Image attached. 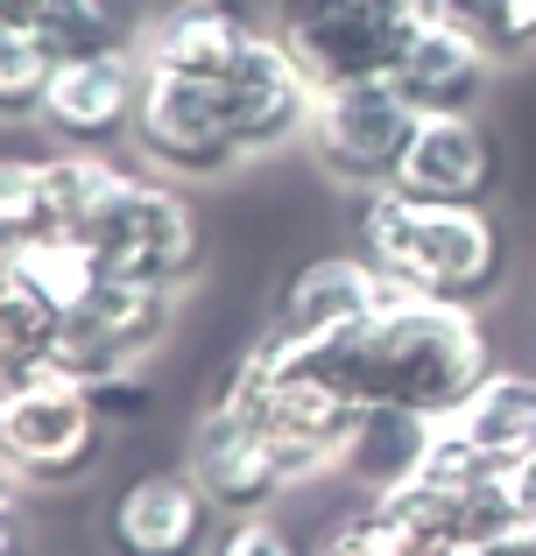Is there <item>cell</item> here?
<instances>
[{
  "label": "cell",
  "mask_w": 536,
  "mask_h": 556,
  "mask_svg": "<svg viewBox=\"0 0 536 556\" xmlns=\"http://www.w3.org/2000/svg\"><path fill=\"white\" fill-rule=\"evenodd\" d=\"M311 353L325 359V374L360 408H402V416H424V422H445L495 374L481 311H452V303L402 296V289L367 325L339 331V339H317Z\"/></svg>",
  "instance_id": "cell-1"
},
{
  "label": "cell",
  "mask_w": 536,
  "mask_h": 556,
  "mask_svg": "<svg viewBox=\"0 0 536 556\" xmlns=\"http://www.w3.org/2000/svg\"><path fill=\"white\" fill-rule=\"evenodd\" d=\"M50 204L57 232L85 240L107 275L155 289H191L205 268V218L170 177L155 169H121L113 155H50Z\"/></svg>",
  "instance_id": "cell-2"
},
{
  "label": "cell",
  "mask_w": 536,
  "mask_h": 556,
  "mask_svg": "<svg viewBox=\"0 0 536 556\" xmlns=\"http://www.w3.org/2000/svg\"><path fill=\"white\" fill-rule=\"evenodd\" d=\"M360 254L402 289L452 311H481L509 282V226L495 204H431L402 190L360 198Z\"/></svg>",
  "instance_id": "cell-3"
},
{
  "label": "cell",
  "mask_w": 536,
  "mask_h": 556,
  "mask_svg": "<svg viewBox=\"0 0 536 556\" xmlns=\"http://www.w3.org/2000/svg\"><path fill=\"white\" fill-rule=\"evenodd\" d=\"M212 402H226L248 422H262L275 444L289 451V465L303 472V486L325 479L332 465H346V444H353L360 416H367V408L325 374V359H317L311 345H289V339H275V331H262V339L226 367Z\"/></svg>",
  "instance_id": "cell-4"
},
{
  "label": "cell",
  "mask_w": 536,
  "mask_h": 556,
  "mask_svg": "<svg viewBox=\"0 0 536 556\" xmlns=\"http://www.w3.org/2000/svg\"><path fill=\"white\" fill-rule=\"evenodd\" d=\"M99 458H107V416H99L92 388L57 367L28 374L0 416V465L22 479V493H64L92 479Z\"/></svg>",
  "instance_id": "cell-5"
},
{
  "label": "cell",
  "mask_w": 536,
  "mask_h": 556,
  "mask_svg": "<svg viewBox=\"0 0 536 556\" xmlns=\"http://www.w3.org/2000/svg\"><path fill=\"white\" fill-rule=\"evenodd\" d=\"M431 22V0H275V36L289 42L297 71L325 85L388 78L402 42Z\"/></svg>",
  "instance_id": "cell-6"
},
{
  "label": "cell",
  "mask_w": 536,
  "mask_h": 556,
  "mask_svg": "<svg viewBox=\"0 0 536 556\" xmlns=\"http://www.w3.org/2000/svg\"><path fill=\"white\" fill-rule=\"evenodd\" d=\"M416 121H424V113L388 78H353V85H325V92L311 99L303 141H311L317 169H325L332 184L367 198V190L396 184V163H402V149H410Z\"/></svg>",
  "instance_id": "cell-7"
},
{
  "label": "cell",
  "mask_w": 536,
  "mask_h": 556,
  "mask_svg": "<svg viewBox=\"0 0 536 556\" xmlns=\"http://www.w3.org/2000/svg\"><path fill=\"white\" fill-rule=\"evenodd\" d=\"M127 149L141 155V169H155L170 184H212L248 163L234 127H226L220 85L170 78V71H141V106H135Z\"/></svg>",
  "instance_id": "cell-8"
},
{
  "label": "cell",
  "mask_w": 536,
  "mask_h": 556,
  "mask_svg": "<svg viewBox=\"0 0 536 556\" xmlns=\"http://www.w3.org/2000/svg\"><path fill=\"white\" fill-rule=\"evenodd\" d=\"M170 331H177V289L107 275L78 311H64L50 367L85 380V388H92V380H113V374H141V359L163 353Z\"/></svg>",
  "instance_id": "cell-9"
},
{
  "label": "cell",
  "mask_w": 536,
  "mask_h": 556,
  "mask_svg": "<svg viewBox=\"0 0 536 556\" xmlns=\"http://www.w3.org/2000/svg\"><path fill=\"white\" fill-rule=\"evenodd\" d=\"M184 472L220 501V515H269L283 493L303 486V472L289 465V451L275 444L262 422H248L226 402H205V416L191 422Z\"/></svg>",
  "instance_id": "cell-10"
},
{
  "label": "cell",
  "mask_w": 536,
  "mask_h": 556,
  "mask_svg": "<svg viewBox=\"0 0 536 556\" xmlns=\"http://www.w3.org/2000/svg\"><path fill=\"white\" fill-rule=\"evenodd\" d=\"M220 521V501L184 465H155L113 486L99 535H107V556H212Z\"/></svg>",
  "instance_id": "cell-11"
},
{
  "label": "cell",
  "mask_w": 536,
  "mask_h": 556,
  "mask_svg": "<svg viewBox=\"0 0 536 556\" xmlns=\"http://www.w3.org/2000/svg\"><path fill=\"white\" fill-rule=\"evenodd\" d=\"M135 106H141V56L113 50V56H64L50 71L42 92V135L71 155H113L135 135Z\"/></svg>",
  "instance_id": "cell-12"
},
{
  "label": "cell",
  "mask_w": 536,
  "mask_h": 556,
  "mask_svg": "<svg viewBox=\"0 0 536 556\" xmlns=\"http://www.w3.org/2000/svg\"><path fill=\"white\" fill-rule=\"evenodd\" d=\"M311 99L317 85L297 71V56H289V42L262 28V36L248 42V56H240L234 71L220 78V106H226V127H234L240 155H275L289 149V141H303V127H311Z\"/></svg>",
  "instance_id": "cell-13"
},
{
  "label": "cell",
  "mask_w": 536,
  "mask_h": 556,
  "mask_svg": "<svg viewBox=\"0 0 536 556\" xmlns=\"http://www.w3.org/2000/svg\"><path fill=\"white\" fill-rule=\"evenodd\" d=\"M501 177H509L501 135L481 121V113H424L388 190L431 198V204H495Z\"/></svg>",
  "instance_id": "cell-14"
},
{
  "label": "cell",
  "mask_w": 536,
  "mask_h": 556,
  "mask_svg": "<svg viewBox=\"0 0 536 556\" xmlns=\"http://www.w3.org/2000/svg\"><path fill=\"white\" fill-rule=\"evenodd\" d=\"M388 296H396V282L367 254H317L283 275V289L269 303V331L289 345H317V339H339V331L367 325Z\"/></svg>",
  "instance_id": "cell-15"
},
{
  "label": "cell",
  "mask_w": 536,
  "mask_h": 556,
  "mask_svg": "<svg viewBox=\"0 0 536 556\" xmlns=\"http://www.w3.org/2000/svg\"><path fill=\"white\" fill-rule=\"evenodd\" d=\"M262 36L240 0H163L141 28L135 56L141 71H170V78H198V85H220L226 71L248 56V42Z\"/></svg>",
  "instance_id": "cell-16"
},
{
  "label": "cell",
  "mask_w": 536,
  "mask_h": 556,
  "mask_svg": "<svg viewBox=\"0 0 536 556\" xmlns=\"http://www.w3.org/2000/svg\"><path fill=\"white\" fill-rule=\"evenodd\" d=\"M495 71H501V64L481 50V42H466L459 28H445L438 14H431V22L416 28L410 42H402L388 85H396V92L410 99L416 113H481Z\"/></svg>",
  "instance_id": "cell-17"
},
{
  "label": "cell",
  "mask_w": 536,
  "mask_h": 556,
  "mask_svg": "<svg viewBox=\"0 0 536 556\" xmlns=\"http://www.w3.org/2000/svg\"><path fill=\"white\" fill-rule=\"evenodd\" d=\"M445 422H452V430L466 437L481 458H495L501 472H509V465L536 444V374L495 367L481 388L466 394V402L452 408V416H445Z\"/></svg>",
  "instance_id": "cell-18"
},
{
  "label": "cell",
  "mask_w": 536,
  "mask_h": 556,
  "mask_svg": "<svg viewBox=\"0 0 536 556\" xmlns=\"http://www.w3.org/2000/svg\"><path fill=\"white\" fill-rule=\"evenodd\" d=\"M149 14L141 0H57L50 22L36 28L42 50L64 64V56H113V50H135Z\"/></svg>",
  "instance_id": "cell-19"
},
{
  "label": "cell",
  "mask_w": 536,
  "mask_h": 556,
  "mask_svg": "<svg viewBox=\"0 0 536 556\" xmlns=\"http://www.w3.org/2000/svg\"><path fill=\"white\" fill-rule=\"evenodd\" d=\"M424 437H431L424 416H402V408H367V416H360V430H353V444H346V472H353L367 493H388L396 479L416 472Z\"/></svg>",
  "instance_id": "cell-20"
},
{
  "label": "cell",
  "mask_w": 536,
  "mask_h": 556,
  "mask_svg": "<svg viewBox=\"0 0 536 556\" xmlns=\"http://www.w3.org/2000/svg\"><path fill=\"white\" fill-rule=\"evenodd\" d=\"M14 282H28L42 303H57V311H78V303L107 282V268H99V254L85 240L50 232V240H36V247H22V254H14Z\"/></svg>",
  "instance_id": "cell-21"
},
{
  "label": "cell",
  "mask_w": 536,
  "mask_h": 556,
  "mask_svg": "<svg viewBox=\"0 0 536 556\" xmlns=\"http://www.w3.org/2000/svg\"><path fill=\"white\" fill-rule=\"evenodd\" d=\"M431 14L466 42H481L495 64L536 56V0H431Z\"/></svg>",
  "instance_id": "cell-22"
},
{
  "label": "cell",
  "mask_w": 536,
  "mask_h": 556,
  "mask_svg": "<svg viewBox=\"0 0 536 556\" xmlns=\"http://www.w3.org/2000/svg\"><path fill=\"white\" fill-rule=\"evenodd\" d=\"M57 232L50 204V155H0V247H36Z\"/></svg>",
  "instance_id": "cell-23"
},
{
  "label": "cell",
  "mask_w": 536,
  "mask_h": 556,
  "mask_svg": "<svg viewBox=\"0 0 536 556\" xmlns=\"http://www.w3.org/2000/svg\"><path fill=\"white\" fill-rule=\"evenodd\" d=\"M57 331H64V311L57 303H42L28 282H8L0 289V367L14 374H42L57 353Z\"/></svg>",
  "instance_id": "cell-24"
},
{
  "label": "cell",
  "mask_w": 536,
  "mask_h": 556,
  "mask_svg": "<svg viewBox=\"0 0 536 556\" xmlns=\"http://www.w3.org/2000/svg\"><path fill=\"white\" fill-rule=\"evenodd\" d=\"M50 71H57V56L42 50L36 28L0 22V127L36 121V113H42V92H50Z\"/></svg>",
  "instance_id": "cell-25"
},
{
  "label": "cell",
  "mask_w": 536,
  "mask_h": 556,
  "mask_svg": "<svg viewBox=\"0 0 536 556\" xmlns=\"http://www.w3.org/2000/svg\"><path fill=\"white\" fill-rule=\"evenodd\" d=\"M212 556H317L297 543V529L275 515H226L212 535Z\"/></svg>",
  "instance_id": "cell-26"
},
{
  "label": "cell",
  "mask_w": 536,
  "mask_h": 556,
  "mask_svg": "<svg viewBox=\"0 0 536 556\" xmlns=\"http://www.w3.org/2000/svg\"><path fill=\"white\" fill-rule=\"evenodd\" d=\"M317 556H402V529L367 501V507H353V515L317 543Z\"/></svg>",
  "instance_id": "cell-27"
},
{
  "label": "cell",
  "mask_w": 536,
  "mask_h": 556,
  "mask_svg": "<svg viewBox=\"0 0 536 556\" xmlns=\"http://www.w3.org/2000/svg\"><path fill=\"white\" fill-rule=\"evenodd\" d=\"M92 402H99V416H107V422H127V416H149L155 394H149V380H141V374H113V380H92Z\"/></svg>",
  "instance_id": "cell-28"
},
{
  "label": "cell",
  "mask_w": 536,
  "mask_h": 556,
  "mask_svg": "<svg viewBox=\"0 0 536 556\" xmlns=\"http://www.w3.org/2000/svg\"><path fill=\"white\" fill-rule=\"evenodd\" d=\"M0 556H36V529H28L22 501H0Z\"/></svg>",
  "instance_id": "cell-29"
},
{
  "label": "cell",
  "mask_w": 536,
  "mask_h": 556,
  "mask_svg": "<svg viewBox=\"0 0 536 556\" xmlns=\"http://www.w3.org/2000/svg\"><path fill=\"white\" fill-rule=\"evenodd\" d=\"M509 486H515V501H523V521H536V444L509 465Z\"/></svg>",
  "instance_id": "cell-30"
},
{
  "label": "cell",
  "mask_w": 536,
  "mask_h": 556,
  "mask_svg": "<svg viewBox=\"0 0 536 556\" xmlns=\"http://www.w3.org/2000/svg\"><path fill=\"white\" fill-rule=\"evenodd\" d=\"M50 8H57V0H0V22H14V28H42V22H50Z\"/></svg>",
  "instance_id": "cell-31"
},
{
  "label": "cell",
  "mask_w": 536,
  "mask_h": 556,
  "mask_svg": "<svg viewBox=\"0 0 536 556\" xmlns=\"http://www.w3.org/2000/svg\"><path fill=\"white\" fill-rule=\"evenodd\" d=\"M466 556H536V535H529V521H523V529L495 535V543H481V549H466Z\"/></svg>",
  "instance_id": "cell-32"
},
{
  "label": "cell",
  "mask_w": 536,
  "mask_h": 556,
  "mask_svg": "<svg viewBox=\"0 0 536 556\" xmlns=\"http://www.w3.org/2000/svg\"><path fill=\"white\" fill-rule=\"evenodd\" d=\"M402 556H466V549H452V543H424V535H402Z\"/></svg>",
  "instance_id": "cell-33"
},
{
  "label": "cell",
  "mask_w": 536,
  "mask_h": 556,
  "mask_svg": "<svg viewBox=\"0 0 536 556\" xmlns=\"http://www.w3.org/2000/svg\"><path fill=\"white\" fill-rule=\"evenodd\" d=\"M14 388H22V374H14V367H0V416H8V402H14Z\"/></svg>",
  "instance_id": "cell-34"
},
{
  "label": "cell",
  "mask_w": 536,
  "mask_h": 556,
  "mask_svg": "<svg viewBox=\"0 0 536 556\" xmlns=\"http://www.w3.org/2000/svg\"><path fill=\"white\" fill-rule=\"evenodd\" d=\"M0 501H22V479H14L8 465H0Z\"/></svg>",
  "instance_id": "cell-35"
},
{
  "label": "cell",
  "mask_w": 536,
  "mask_h": 556,
  "mask_svg": "<svg viewBox=\"0 0 536 556\" xmlns=\"http://www.w3.org/2000/svg\"><path fill=\"white\" fill-rule=\"evenodd\" d=\"M14 282V247H0V289Z\"/></svg>",
  "instance_id": "cell-36"
},
{
  "label": "cell",
  "mask_w": 536,
  "mask_h": 556,
  "mask_svg": "<svg viewBox=\"0 0 536 556\" xmlns=\"http://www.w3.org/2000/svg\"><path fill=\"white\" fill-rule=\"evenodd\" d=\"M529 535H536V521H529Z\"/></svg>",
  "instance_id": "cell-37"
}]
</instances>
